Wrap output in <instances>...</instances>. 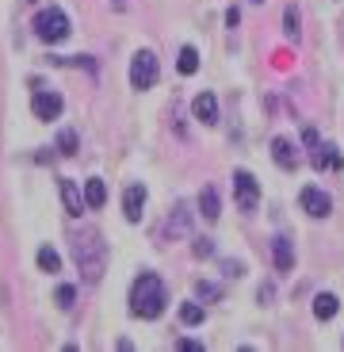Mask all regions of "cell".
<instances>
[{
	"label": "cell",
	"instance_id": "cell-27",
	"mask_svg": "<svg viewBox=\"0 0 344 352\" xmlns=\"http://www.w3.org/2000/svg\"><path fill=\"white\" fill-rule=\"evenodd\" d=\"M226 23H229V27H238V23H241V12H238V8H229V12H226Z\"/></svg>",
	"mask_w": 344,
	"mask_h": 352
},
{
	"label": "cell",
	"instance_id": "cell-26",
	"mask_svg": "<svg viewBox=\"0 0 344 352\" xmlns=\"http://www.w3.org/2000/svg\"><path fill=\"white\" fill-rule=\"evenodd\" d=\"M176 349H184V352H203V344H199V341H176Z\"/></svg>",
	"mask_w": 344,
	"mask_h": 352
},
{
	"label": "cell",
	"instance_id": "cell-12",
	"mask_svg": "<svg viewBox=\"0 0 344 352\" xmlns=\"http://www.w3.org/2000/svg\"><path fill=\"white\" fill-rule=\"evenodd\" d=\"M310 161H314V168H318V173H336V168H341V153L333 150V146H321V142H314V146H310Z\"/></svg>",
	"mask_w": 344,
	"mask_h": 352
},
{
	"label": "cell",
	"instance_id": "cell-16",
	"mask_svg": "<svg viewBox=\"0 0 344 352\" xmlns=\"http://www.w3.org/2000/svg\"><path fill=\"white\" fill-rule=\"evenodd\" d=\"M336 310H341V302H336V295H329V291H321L318 299H314V318H318V322L336 318Z\"/></svg>",
	"mask_w": 344,
	"mask_h": 352
},
{
	"label": "cell",
	"instance_id": "cell-24",
	"mask_svg": "<svg viewBox=\"0 0 344 352\" xmlns=\"http://www.w3.org/2000/svg\"><path fill=\"white\" fill-rule=\"evenodd\" d=\"M211 253H214L211 238H199V241H195V256H211Z\"/></svg>",
	"mask_w": 344,
	"mask_h": 352
},
{
	"label": "cell",
	"instance_id": "cell-9",
	"mask_svg": "<svg viewBox=\"0 0 344 352\" xmlns=\"http://www.w3.org/2000/svg\"><path fill=\"white\" fill-rule=\"evenodd\" d=\"M58 188H62L65 214H73V219H80V214L89 211V203H84V192L77 188V180H58Z\"/></svg>",
	"mask_w": 344,
	"mask_h": 352
},
{
	"label": "cell",
	"instance_id": "cell-21",
	"mask_svg": "<svg viewBox=\"0 0 344 352\" xmlns=\"http://www.w3.org/2000/svg\"><path fill=\"white\" fill-rule=\"evenodd\" d=\"M58 150L69 157V153H77V131H62L58 134Z\"/></svg>",
	"mask_w": 344,
	"mask_h": 352
},
{
	"label": "cell",
	"instance_id": "cell-23",
	"mask_svg": "<svg viewBox=\"0 0 344 352\" xmlns=\"http://www.w3.org/2000/svg\"><path fill=\"white\" fill-rule=\"evenodd\" d=\"M195 295H199V299H218L222 291L214 287V283H203V280H199V283H195Z\"/></svg>",
	"mask_w": 344,
	"mask_h": 352
},
{
	"label": "cell",
	"instance_id": "cell-22",
	"mask_svg": "<svg viewBox=\"0 0 344 352\" xmlns=\"http://www.w3.org/2000/svg\"><path fill=\"white\" fill-rule=\"evenodd\" d=\"M54 299H58V307H62V310H69V307H73V299H77V287H69V283H62Z\"/></svg>",
	"mask_w": 344,
	"mask_h": 352
},
{
	"label": "cell",
	"instance_id": "cell-7",
	"mask_svg": "<svg viewBox=\"0 0 344 352\" xmlns=\"http://www.w3.org/2000/svg\"><path fill=\"white\" fill-rule=\"evenodd\" d=\"M62 107H65V100L58 96V92H35V96H31V111H35V119H43V123L58 119Z\"/></svg>",
	"mask_w": 344,
	"mask_h": 352
},
{
	"label": "cell",
	"instance_id": "cell-11",
	"mask_svg": "<svg viewBox=\"0 0 344 352\" xmlns=\"http://www.w3.org/2000/svg\"><path fill=\"white\" fill-rule=\"evenodd\" d=\"M123 214L126 222H141V214H146V188L141 184H130L123 192Z\"/></svg>",
	"mask_w": 344,
	"mask_h": 352
},
{
	"label": "cell",
	"instance_id": "cell-19",
	"mask_svg": "<svg viewBox=\"0 0 344 352\" xmlns=\"http://www.w3.org/2000/svg\"><path fill=\"white\" fill-rule=\"evenodd\" d=\"M203 318H207V310L199 307V302H184V307H180V322H184V326H203Z\"/></svg>",
	"mask_w": 344,
	"mask_h": 352
},
{
	"label": "cell",
	"instance_id": "cell-10",
	"mask_svg": "<svg viewBox=\"0 0 344 352\" xmlns=\"http://www.w3.org/2000/svg\"><path fill=\"white\" fill-rule=\"evenodd\" d=\"M192 115H195L203 126H214V123H218V100H214V92H199V96L192 100Z\"/></svg>",
	"mask_w": 344,
	"mask_h": 352
},
{
	"label": "cell",
	"instance_id": "cell-2",
	"mask_svg": "<svg viewBox=\"0 0 344 352\" xmlns=\"http://www.w3.org/2000/svg\"><path fill=\"white\" fill-rule=\"evenodd\" d=\"M73 261H77V268H80V280L100 283V276H104V268H107V241L100 238L96 230H89L84 238L73 241Z\"/></svg>",
	"mask_w": 344,
	"mask_h": 352
},
{
	"label": "cell",
	"instance_id": "cell-28",
	"mask_svg": "<svg viewBox=\"0 0 344 352\" xmlns=\"http://www.w3.org/2000/svg\"><path fill=\"white\" fill-rule=\"evenodd\" d=\"M253 4H264V0H253Z\"/></svg>",
	"mask_w": 344,
	"mask_h": 352
},
{
	"label": "cell",
	"instance_id": "cell-4",
	"mask_svg": "<svg viewBox=\"0 0 344 352\" xmlns=\"http://www.w3.org/2000/svg\"><path fill=\"white\" fill-rule=\"evenodd\" d=\"M161 77V65H157V54L153 50H138L130 58V88H138V92H146V88H153Z\"/></svg>",
	"mask_w": 344,
	"mask_h": 352
},
{
	"label": "cell",
	"instance_id": "cell-8",
	"mask_svg": "<svg viewBox=\"0 0 344 352\" xmlns=\"http://www.w3.org/2000/svg\"><path fill=\"white\" fill-rule=\"evenodd\" d=\"M272 161L275 165L283 168V173H295V168H299V146H295L291 138H272Z\"/></svg>",
	"mask_w": 344,
	"mask_h": 352
},
{
	"label": "cell",
	"instance_id": "cell-5",
	"mask_svg": "<svg viewBox=\"0 0 344 352\" xmlns=\"http://www.w3.org/2000/svg\"><path fill=\"white\" fill-rule=\"evenodd\" d=\"M233 195H238V207L245 214L256 211V203H260V184H256V176L249 168H238L233 173Z\"/></svg>",
	"mask_w": 344,
	"mask_h": 352
},
{
	"label": "cell",
	"instance_id": "cell-25",
	"mask_svg": "<svg viewBox=\"0 0 344 352\" xmlns=\"http://www.w3.org/2000/svg\"><path fill=\"white\" fill-rule=\"evenodd\" d=\"M222 268H226V276H245V264L241 261H226Z\"/></svg>",
	"mask_w": 344,
	"mask_h": 352
},
{
	"label": "cell",
	"instance_id": "cell-3",
	"mask_svg": "<svg viewBox=\"0 0 344 352\" xmlns=\"http://www.w3.org/2000/svg\"><path fill=\"white\" fill-rule=\"evenodd\" d=\"M69 16H65L62 8H43L35 16V35L43 38V43H50V46H58V43H65L69 38Z\"/></svg>",
	"mask_w": 344,
	"mask_h": 352
},
{
	"label": "cell",
	"instance_id": "cell-17",
	"mask_svg": "<svg viewBox=\"0 0 344 352\" xmlns=\"http://www.w3.org/2000/svg\"><path fill=\"white\" fill-rule=\"evenodd\" d=\"M35 261H38V268H43V272H62V256L54 253L50 245H43V249H38V253H35Z\"/></svg>",
	"mask_w": 344,
	"mask_h": 352
},
{
	"label": "cell",
	"instance_id": "cell-20",
	"mask_svg": "<svg viewBox=\"0 0 344 352\" xmlns=\"http://www.w3.org/2000/svg\"><path fill=\"white\" fill-rule=\"evenodd\" d=\"M283 31H287V35L291 38H299V8H283Z\"/></svg>",
	"mask_w": 344,
	"mask_h": 352
},
{
	"label": "cell",
	"instance_id": "cell-15",
	"mask_svg": "<svg viewBox=\"0 0 344 352\" xmlns=\"http://www.w3.org/2000/svg\"><path fill=\"white\" fill-rule=\"evenodd\" d=\"M199 211H203V219L207 222H214L222 214V203H218V188H211L207 184L203 192H199Z\"/></svg>",
	"mask_w": 344,
	"mask_h": 352
},
{
	"label": "cell",
	"instance_id": "cell-6",
	"mask_svg": "<svg viewBox=\"0 0 344 352\" xmlns=\"http://www.w3.org/2000/svg\"><path fill=\"white\" fill-rule=\"evenodd\" d=\"M299 207L310 214V219H329V211H333V199H329L321 188L306 184V188L299 192Z\"/></svg>",
	"mask_w": 344,
	"mask_h": 352
},
{
	"label": "cell",
	"instance_id": "cell-13",
	"mask_svg": "<svg viewBox=\"0 0 344 352\" xmlns=\"http://www.w3.org/2000/svg\"><path fill=\"white\" fill-rule=\"evenodd\" d=\"M272 256H275V268H279V272H291L295 268V245H291V238H275L272 241Z\"/></svg>",
	"mask_w": 344,
	"mask_h": 352
},
{
	"label": "cell",
	"instance_id": "cell-18",
	"mask_svg": "<svg viewBox=\"0 0 344 352\" xmlns=\"http://www.w3.org/2000/svg\"><path fill=\"white\" fill-rule=\"evenodd\" d=\"M176 69L184 73V77H192V73L199 69V50H195V46H184V50H180V62H176Z\"/></svg>",
	"mask_w": 344,
	"mask_h": 352
},
{
	"label": "cell",
	"instance_id": "cell-14",
	"mask_svg": "<svg viewBox=\"0 0 344 352\" xmlns=\"http://www.w3.org/2000/svg\"><path fill=\"white\" fill-rule=\"evenodd\" d=\"M84 203H89V211H100V207L107 203V184L100 180V176L84 180Z\"/></svg>",
	"mask_w": 344,
	"mask_h": 352
},
{
	"label": "cell",
	"instance_id": "cell-1",
	"mask_svg": "<svg viewBox=\"0 0 344 352\" xmlns=\"http://www.w3.org/2000/svg\"><path fill=\"white\" fill-rule=\"evenodd\" d=\"M165 302H168V291H165V283H161L157 272H141L138 280H134V287H130V314L134 318L153 322V318L165 314Z\"/></svg>",
	"mask_w": 344,
	"mask_h": 352
}]
</instances>
